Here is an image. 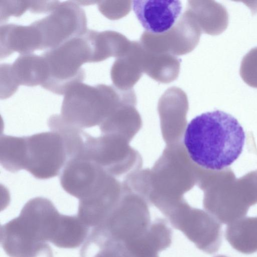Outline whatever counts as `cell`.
I'll use <instances>...</instances> for the list:
<instances>
[{"label":"cell","mask_w":257,"mask_h":257,"mask_svg":"<svg viewBox=\"0 0 257 257\" xmlns=\"http://www.w3.org/2000/svg\"><path fill=\"white\" fill-rule=\"evenodd\" d=\"M245 135L238 120L220 110L203 113L187 125L183 143L190 159L209 171L227 168L241 154Z\"/></svg>","instance_id":"6da1fadb"},{"label":"cell","mask_w":257,"mask_h":257,"mask_svg":"<svg viewBox=\"0 0 257 257\" xmlns=\"http://www.w3.org/2000/svg\"><path fill=\"white\" fill-rule=\"evenodd\" d=\"M61 114L67 122L80 129L101 124L122 105L135 103L134 90H122L114 86L74 84L64 94Z\"/></svg>","instance_id":"7a4b0ae2"},{"label":"cell","mask_w":257,"mask_h":257,"mask_svg":"<svg viewBox=\"0 0 257 257\" xmlns=\"http://www.w3.org/2000/svg\"><path fill=\"white\" fill-rule=\"evenodd\" d=\"M47 66L48 75L42 85L57 94H64L85 77L83 64L92 62V51L85 33L42 54Z\"/></svg>","instance_id":"3957f363"},{"label":"cell","mask_w":257,"mask_h":257,"mask_svg":"<svg viewBox=\"0 0 257 257\" xmlns=\"http://www.w3.org/2000/svg\"><path fill=\"white\" fill-rule=\"evenodd\" d=\"M219 193L206 199L205 208L220 223L231 224L257 203V171L236 179L229 168L219 172Z\"/></svg>","instance_id":"277c9868"},{"label":"cell","mask_w":257,"mask_h":257,"mask_svg":"<svg viewBox=\"0 0 257 257\" xmlns=\"http://www.w3.org/2000/svg\"><path fill=\"white\" fill-rule=\"evenodd\" d=\"M32 24L39 33L41 50L56 48L87 30L84 11L76 1L59 2L48 16Z\"/></svg>","instance_id":"5b68a950"},{"label":"cell","mask_w":257,"mask_h":257,"mask_svg":"<svg viewBox=\"0 0 257 257\" xmlns=\"http://www.w3.org/2000/svg\"><path fill=\"white\" fill-rule=\"evenodd\" d=\"M68 161L60 135L50 131L25 137L24 170L39 179L56 176Z\"/></svg>","instance_id":"8992f818"},{"label":"cell","mask_w":257,"mask_h":257,"mask_svg":"<svg viewBox=\"0 0 257 257\" xmlns=\"http://www.w3.org/2000/svg\"><path fill=\"white\" fill-rule=\"evenodd\" d=\"M189 209L180 207L168 218L171 224L199 249L209 254L215 253L222 241L220 222L211 214Z\"/></svg>","instance_id":"52a82bcc"},{"label":"cell","mask_w":257,"mask_h":257,"mask_svg":"<svg viewBox=\"0 0 257 257\" xmlns=\"http://www.w3.org/2000/svg\"><path fill=\"white\" fill-rule=\"evenodd\" d=\"M201 33L193 17L185 11L168 31L161 34L145 31L140 42L145 50L153 53L181 55L191 52L196 47Z\"/></svg>","instance_id":"ba28073f"},{"label":"cell","mask_w":257,"mask_h":257,"mask_svg":"<svg viewBox=\"0 0 257 257\" xmlns=\"http://www.w3.org/2000/svg\"><path fill=\"white\" fill-rule=\"evenodd\" d=\"M102 168L83 157L69 160L60 177L63 189L68 193L84 199L101 190L106 184Z\"/></svg>","instance_id":"9c48e42d"},{"label":"cell","mask_w":257,"mask_h":257,"mask_svg":"<svg viewBox=\"0 0 257 257\" xmlns=\"http://www.w3.org/2000/svg\"><path fill=\"white\" fill-rule=\"evenodd\" d=\"M132 7L146 31L163 34L170 30L178 21L182 11L180 1L137 0Z\"/></svg>","instance_id":"30bf717a"},{"label":"cell","mask_w":257,"mask_h":257,"mask_svg":"<svg viewBox=\"0 0 257 257\" xmlns=\"http://www.w3.org/2000/svg\"><path fill=\"white\" fill-rule=\"evenodd\" d=\"M172 231L163 219L151 223L142 237L120 247L117 251L120 257H159L158 253L172 243Z\"/></svg>","instance_id":"8fae6325"},{"label":"cell","mask_w":257,"mask_h":257,"mask_svg":"<svg viewBox=\"0 0 257 257\" xmlns=\"http://www.w3.org/2000/svg\"><path fill=\"white\" fill-rule=\"evenodd\" d=\"M41 40L36 28L32 24L22 26L4 24L0 27V57L5 58L14 52L30 54L41 50Z\"/></svg>","instance_id":"7c38bea8"},{"label":"cell","mask_w":257,"mask_h":257,"mask_svg":"<svg viewBox=\"0 0 257 257\" xmlns=\"http://www.w3.org/2000/svg\"><path fill=\"white\" fill-rule=\"evenodd\" d=\"M193 17L202 33L218 35L227 28L228 14L225 8L214 1H190L186 10Z\"/></svg>","instance_id":"4fadbf2b"},{"label":"cell","mask_w":257,"mask_h":257,"mask_svg":"<svg viewBox=\"0 0 257 257\" xmlns=\"http://www.w3.org/2000/svg\"><path fill=\"white\" fill-rule=\"evenodd\" d=\"M142 46L140 42L132 41L131 48L123 56L113 63L110 75L114 86L122 90L132 89L144 73L141 64Z\"/></svg>","instance_id":"5bb4252c"},{"label":"cell","mask_w":257,"mask_h":257,"mask_svg":"<svg viewBox=\"0 0 257 257\" xmlns=\"http://www.w3.org/2000/svg\"><path fill=\"white\" fill-rule=\"evenodd\" d=\"M86 35L92 50V62H100L110 57L123 56L132 44V41L124 35L112 31L97 32L87 29Z\"/></svg>","instance_id":"9a60e30c"},{"label":"cell","mask_w":257,"mask_h":257,"mask_svg":"<svg viewBox=\"0 0 257 257\" xmlns=\"http://www.w3.org/2000/svg\"><path fill=\"white\" fill-rule=\"evenodd\" d=\"M10 67L19 86H42L47 78V66L42 55L21 54Z\"/></svg>","instance_id":"2e32d148"},{"label":"cell","mask_w":257,"mask_h":257,"mask_svg":"<svg viewBox=\"0 0 257 257\" xmlns=\"http://www.w3.org/2000/svg\"><path fill=\"white\" fill-rule=\"evenodd\" d=\"M142 48L141 64L143 72L163 83H170L177 79L181 59L169 53H153Z\"/></svg>","instance_id":"e0dca14e"},{"label":"cell","mask_w":257,"mask_h":257,"mask_svg":"<svg viewBox=\"0 0 257 257\" xmlns=\"http://www.w3.org/2000/svg\"><path fill=\"white\" fill-rule=\"evenodd\" d=\"M225 235L238 251L244 254L257 252V217H243L228 224Z\"/></svg>","instance_id":"ac0fdd59"},{"label":"cell","mask_w":257,"mask_h":257,"mask_svg":"<svg viewBox=\"0 0 257 257\" xmlns=\"http://www.w3.org/2000/svg\"><path fill=\"white\" fill-rule=\"evenodd\" d=\"M51 131L59 134L63 141L70 159L80 157L84 147L86 133L65 121L60 114H54L48 120Z\"/></svg>","instance_id":"d6986e66"},{"label":"cell","mask_w":257,"mask_h":257,"mask_svg":"<svg viewBox=\"0 0 257 257\" xmlns=\"http://www.w3.org/2000/svg\"><path fill=\"white\" fill-rule=\"evenodd\" d=\"M25 137L3 135L0 139V162L11 172L24 169Z\"/></svg>","instance_id":"ffe728a7"},{"label":"cell","mask_w":257,"mask_h":257,"mask_svg":"<svg viewBox=\"0 0 257 257\" xmlns=\"http://www.w3.org/2000/svg\"><path fill=\"white\" fill-rule=\"evenodd\" d=\"M240 75L248 86L257 88V47L251 49L243 57Z\"/></svg>","instance_id":"44dd1931"},{"label":"cell","mask_w":257,"mask_h":257,"mask_svg":"<svg viewBox=\"0 0 257 257\" xmlns=\"http://www.w3.org/2000/svg\"><path fill=\"white\" fill-rule=\"evenodd\" d=\"M131 1H97L100 12L106 17L115 20L127 14L131 7Z\"/></svg>","instance_id":"7402d4cb"},{"label":"cell","mask_w":257,"mask_h":257,"mask_svg":"<svg viewBox=\"0 0 257 257\" xmlns=\"http://www.w3.org/2000/svg\"><path fill=\"white\" fill-rule=\"evenodd\" d=\"M30 7V1H0V21L5 22L10 16L19 17Z\"/></svg>","instance_id":"603a6c76"},{"label":"cell","mask_w":257,"mask_h":257,"mask_svg":"<svg viewBox=\"0 0 257 257\" xmlns=\"http://www.w3.org/2000/svg\"><path fill=\"white\" fill-rule=\"evenodd\" d=\"M1 99H6L17 90L19 85L16 83L10 68V64H3L0 66Z\"/></svg>","instance_id":"cb8c5ba5"},{"label":"cell","mask_w":257,"mask_h":257,"mask_svg":"<svg viewBox=\"0 0 257 257\" xmlns=\"http://www.w3.org/2000/svg\"><path fill=\"white\" fill-rule=\"evenodd\" d=\"M57 1H30L29 10L33 13H50L59 3Z\"/></svg>","instance_id":"d4e9b609"},{"label":"cell","mask_w":257,"mask_h":257,"mask_svg":"<svg viewBox=\"0 0 257 257\" xmlns=\"http://www.w3.org/2000/svg\"><path fill=\"white\" fill-rule=\"evenodd\" d=\"M215 257H227V256H226L225 255H217V256H216Z\"/></svg>","instance_id":"484cf974"}]
</instances>
